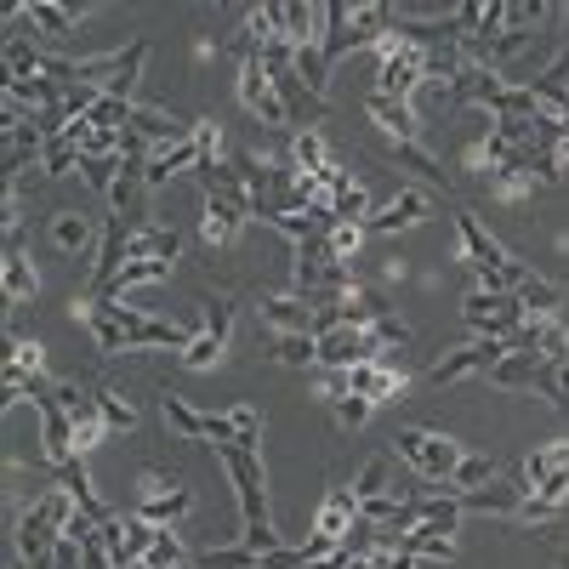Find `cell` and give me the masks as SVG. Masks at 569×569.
<instances>
[{
	"instance_id": "obj_1",
	"label": "cell",
	"mask_w": 569,
	"mask_h": 569,
	"mask_svg": "<svg viewBox=\"0 0 569 569\" xmlns=\"http://www.w3.org/2000/svg\"><path fill=\"white\" fill-rule=\"evenodd\" d=\"M194 177H200V188H206V200H200V240H206L211 251H222V246L240 240V228L251 222V188L240 182L233 160L200 166Z\"/></svg>"
},
{
	"instance_id": "obj_2",
	"label": "cell",
	"mask_w": 569,
	"mask_h": 569,
	"mask_svg": "<svg viewBox=\"0 0 569 569\" xmlns=\"http://www.w3.org/2000/svg\"><path fill=\"white\" fill-rule=\"evenodd\" d=\"M393 450H399V456L410 461V472H416L410 496H450L456 467L467 461V445H461L456 433H439V427H399Z\"/></svg>"
},
{
	"instance_id": "obj_3",
	"label": "cell",
	"mask_w": 569,
	"mask_h": 569,
	"mask_svg": "<svg viewBox=\"0 0 569 569\" xmlns=\"http://www.w3.org/2000/svg\"><path fill=\"white\" fill-rule=\"evenodd\" d=\"M217 461H222L228 485H233V501H240V512H246V536H240V541H246L251 552H273L279 536H273V525H268V467H262V450L228 445V450H217Z\"/></svg>"
},
{
	"instance_id": "obj_4",
	"label": "cell",
	"mask_w": 569,
	"mask_h": 569,
	"mask_svg": "<svg viewBox=\"0 0 569 569\" xmlns=\"http://www.w3.org/2000/svg\"><path fill=\"white\" fill-rule=\"evenodd\" d=\"M518 479L530 485V501H525V512H518V525L558 518L563 501H569V439H552V445L530 450L525 467H518Z\"/></svg>"
},
{
	"instance_id": "obj_5",
	"label": "cell",
	"mask_w": 569,
	"mask_h": 569,
	"mask_svg": "<svg viewBox=\"0 0 569 569\" xmlns=\"http://www.w3.org/2000/svg\"><path fill=\"white\" fill-rule=\"evenodd\" d=\"M421 80H427V52L421 46H410L399 29L376 46V80H370V91H382V98H416L421 91Z\"/></svg>"
},
{
	"instance_id": "obj_6",
	"label": "cell",
	"mask_w": 569,
	"mask_h": 569,
	"mask_svg": "<svg viewBox=\"0 0 569 569\" xmlns=\"http://www.w3.org/2000/svg\"><path fill=\"white\" fill-rule=\"evenodd\" d=\"M137 518H149V525H177V518L194 512V490L182 485V472L171 467H142V485H137Z\"/></svg>"
},
{
	"instance_id": "obj_7",
	"label": "cell",
	"mask_w": 569,
	"mask_h": 569,
	"mask_svg": "<svg viewBox=\"0 0 569 569\" xmlns=\"http://www.w3.org/2000/svg\"><path fill=\"white\" fill-rule=\"evenodd\" d=\"M228 337H233V302H228L222 291H211V297H206V330L177 353L182 370H217V365L228 359Z\"/></svg>"
},
{
	"instance_id": "obj_8",
	"label": "cell",
	"mask_w": 569,
	"mask_h": 569,
	"mask_svg": "<svg viewBox=\"0 0 569 569\" xmlns=\"http://www.w3.org/2000/svg\"><path fill=\"white\" fill-rule=\"evenodd\" d=\"M257 313L268 325V337H319V308L302 291H268L257 297Z\"/></svg>"
},
{
	"instance_id": "obj_9",
	"label": "cell",
	"mask_w": 569,
	"mask_h": 569,
	"mask_svg": "<svg viewBox=\"0 0 569 569\" xmlns=\"http://www.w3.org/2000/svg\"><path fill=\"white\" fill-rule=\"evenodd\" d=\"M439 206H433V188H421V182H405L399 194L376 211L370 222H365V233L370 240H388V233H405V228H416V222H427Z\"/></svg>"
},
{
	"instance_id": "obj_10",
	"label": "cell",
	"mask_w": 569,
	"mask_h": 569,
	"mask_svg": "<svg viewBox=\"0 0 569 569\" xmlns=\"http://www.w3.org/2000/svg\"><path fill=\"white\" fill-rule=\"evenodd\" d=\"M120 325H126V337H131V348H188V342H194V330H188V325H171V319H149V313H142V308H126V302H103Z\"/></svg>"
},
{
	"instance_id": "obj_11",
	"label": "cell",
	"mask_w": 569,
	"mask_h": 569,
	"mask_svg": "<svg viewBox=\"0 0 569 569\" xmlns=\"http://www.w3.org/2000/svg\"><path fill=\"white\" fill-rule=\"evenodd\" d=\"M233 98H240L262 126H284V120H291V109H284V98H279V86L268 80V69L262 63H240V74H233Z\"/></svg>"
},
{
	"instance_id": "obj_12",
	"label": "cell",
	"mask_w": 569,
	"mask_h": 569,
	"mask_svg": "<svg viewBox=\"0 0 569 569\" xmlns=\"http://www.w3.org/2000/svg\"><path fill=\"white\" fill-rule=\"evenodd\" d=\"M501 342H467V348H456V353H445L433 370H427V388H450V382H467V376H479V382H485V376L501 365Z\"/></svg>"
},
{
	"instance_id": "obj_13",
	"label": "cell",
	"mask_w": 569,
	"mask_h": 569,
	"mask_svg": "<svg viewBox=\"0 0 569 569\" xmlns=\"http://www.w3.org/2000/svg\"><path fill=\"white\" fill-rule=\"evenodd\" d=\"M382 359V342L370 330H353V325H337L319 337V370H353V365H370Z\"/></svg>"
},
{
	"instance_id": "obj_14",
	"label": "cell",
	"mask_w": 569,
	"mask_h": 569,
	"mask_svg": "<svg viewBox=\"0 0 569 569\" xmlns=\"http://www.w3.org/2000/svg\"><path fill=\"white\" fill-rule=\"evenodd\" d=\"M456 501H461L467 518H518V512H525V501H530V485L525 479H490L485 490H467Z\"/></svg>"
},
{
	"instance_id": "obj_15",
	"label": "cell",
	"mask_w": 569,
	"mask_h": 569,
	"mask_svg": "<svg viewBox=\"0 0 569 569\" xmlns=\"http://www.w3.org/2000/svg\"><path fill=\"white\" fill-rule=\"evenodd\" d=\"M456 240H461V262H467V268H512V262H518L472 211H456Z\"/></svg>"
},
{
	"instance_id": "obj_16",
	"label": "cell",
	"mask_w": 569,
	"mask_h": 569,
	"mask_svg": "<svg viewBox=\"0 0 569 569\" xmlns=\"http://www.w3.org/2000/svg\"><path fill=\"white\" fill-rule=\"evenodd\" d=\"M131 222H120V217H109L103 222V240H98V262H91V297H103L109 291V279L131 262Z\"/></svg>"
},
{
	"instance_id": "obj_17",
	"label": "cell",
	"mask_w": 569,
	"mask_h": 569,
	"mask_svg": "<svg viewBox=\"0 0 569 569\" xmlns=\"http://www.w3.org/2000/svg\"><path fill=\"white\" fill-rule=\"evenodd\" d=\"M365 114L388 131V142H421V114L405 98H382V91H365Z\"/></svg>"
},
{
	"instance_id": "obj_18",
	"label": "cell",
	"mask_w": 569,
	"mask_h": 569,
	"mask_svg": "<svg viewBox=\"0 0 569 569\" xmlns=\"http://www.w3.org/2000/svg\"><path fill=\"white\" fill-rule=\"evenodd\" d=\"M353 525H359V490H353V485H330V490L319 496V512H313V536L342 541Z\"/></svg>"
},
{
	"instance_id": "obj_19",
	"label": "cell",
	"mask_w": 569,
	"mask_h": 569,
	"mask_svg": "<svg viewBox=\"0 0 569 569\" xmlns=\"http://www.w3.org/2000/svg\"><path fill=\"white\" fill-rule=\"evenodd\" d=\"M91 240H103V228H91V217L80 211H58L46 222V251H58V257H80L91 251Z\"/></svg>"
},
{
	"instance_id": "obj_20",
	"label": "cell",
	"mask_w": 569,
	"mask_h": 569,
	"mask_svg": "<svg viewBox=\"0 0 569 569\" xmlns=\"http://www.w3.org/2000/svg\"><path fill=\"white\" fill-rule=\"evenodd\" d=\"M348 382H353V393L359 399H370V405H388V399H399L410 382L393 370V365H382V359H370V365H353L348 370Z\"/></svg>"
},
{
	"instance_id": "obj_21",
	"label": "cell",
	"mask_w": 569,
	"mask_h": 569,
	"mask_svg": "<svg viewBox=\"0 0 569 569\" xmlns=\"http://www.w3.org/2000/svg\"><path fill=\"white\" fill-rule=\"evenodd\" d=\"M541 353H501V365L485 376V388L496 393H536V376H541Z\"/></svg>"
},
{
	"instance_id": "obj_22",
	"label": "cell",
	"mask_w": 569,
	"mask_h": 569,
	"mask_svg": "<svg viewBox=\"0 0 569 569\" xmlns=\"http://www.w3.org/2000/svg\"><path fill=\"white\" fill-rule=\"evenodd\" d=\"M284 160H291L302 177H325L330 166H342L337 149H330V137H325L319 126H302V131L291 137V154H284Z\"/></svg>"
},
{
	"instance_id": "obj_23",
	"label": "cell",
	"mask_w": 569,
	"mask_h": 569,
	"mask_svg": "<svg viewBox=\"0 0 569 569\" xmlns=\"http://www.w3.org/2000/svg\"><path fill=\"white\" fill-rule=\"evenodd\" d=\"M171 268H177V262H160V257H131V262L109 279V291H103L98 302H120L126 291H137V284H160V279H171Z\"/></svg>"
},
{
	"instance_id": "obj_24",
	"label": "cell",
	"mask_w": 569,
	"mask_h": 569,
	"mask_svg": "<svg viewBox=\"0 0 569 569\" xmlns=\"http://www.w3.org/2000/svg\"><path fill=\"white\" fill-rule=\"evenodd\" d=\"M393 166H399V171H410L421 188H433V194H445V188H450L445 166H439L433 154H427L421 142H393Z\"/></svg>"
},
{
	"instance_id": "obj_25",
	"label": "cell",
	"mask_w": 569,
	"mask_h": 569,
	"mask_svg": "<svg viewBox=\"0 0 569 569\" xmlns=\"http://www.w3.org/2000/svg\"><path fill=\"white\" fill-rule=\"evenodd\" d=\"M0 284H7V297H12V302L40 297V273H34L29 251H0Z\"/></svg>"
},
{
	"instance_id": "obj_26",
	"label": "cell",
	"mask_w": 569,
	"mask_h": 569,
	"mask_svg": "<svg viewBox=\"0 0 569 569\" xmlns=\"http://www.w3.org/2000/svg\"><path fill=\"white\" fill-rule=\"evenodd\" d=\"M485 182H490V200H501V206H512V211H525V206L541 194V182H536L530 171H490Z\"/></svg>"
},
{
	"instance_id": "obj_27",
	"label": "cell",
	"mask_w": 569,
	"mask_h": 569,
	"mask_svg": "<svg viewBox=\"0 0 569 569\" xmlns=\"http://www.w3.org/2000/svg\"><path fill=\"white\" fill-rule=\"evenodd\" d=\"M18 18L34 23L40 34H69L86 12H80V7H58V0H29V7H18Z\"/></svg>"
},
{
	"instance_id": "obj_28",
	"label": "cell",
	"mask_w": 569,
	"mask_h": 569,
	"mask_svg": "<svg viewBox=\"0 0 569 569\" xmlns=\"http://www.w3.org/2000/svg\"><path fill=\"white\" fill-rule=\"evenodd\" d=\"M563 284H552V279H525L518 284V302H525V319H558V308H563Z\"/></svg>"
},
{
	"instance_id": "obj_29",
	"label": "cell",
	"mask_w": 569,
	"mask_h": 569,
	"mask_svg": "<svg viewBox=\"0 0 569 569\" xmlns=\"http://www.w3.org/2000/svg\"><path fill=\"white\" fill-rule=\"evenodd\" d=\"M177 171H200V149H194V137H188V142H171V149H154V160H149V188L171 182Z\"/></svg>"
},
{
	"instance_id": "obj_30",
	"label": "cell",
	"mask_w": 569,
	"mask_h": 569,
	"mask_svg": "<svg viewBox=\"0 0 569 569\" xmlns=\"http://www.w3.org/2000/svg\"><path fill=\"white\" fill-rule=\"evenodd\" d=\"M262 359H268V365H291V370H308V365H319V337H268Z\"/></svg>"
},
{
	"instance_id": "obj_31",
	"label": "cell",
	"mask_w": 569,
	"mask_h": 569,
	"mask_svg": "<svg viewBox=\"0 0 569 569\" xmlns=\"http://www.w3.org/2000/svg\"><path fill=\"white\" fill-rule=\"evenodd\" d=\"M80 137L74 131H63V137H46V154H40V177H69V171H80Z\"/></svg>"
},
{
	"instance_id": "obj_32",
	"label": "cell",
	"mask_w": 569,
	"mask_h": 569,
	"mask_svg": "<svg viewBox=\"0 0 569 569\" xmlns=\"http://www.w3.org/2000/svg\"><path fill=\"white\" fill-rule=\"evenodd\" d=\"M137 569H194V552H188V547L177 541V530H171V525H160V536H154L149 558H142Z\"/></svg>"
},
{
	"instance_id": "obj_33",
	"label": "cell",
	"mask_w": 569,
	"mask_h": 569,
	"mask_svg": "<svg viewBox=\"0 0 569 569\" xmlns=\"http://www.w3.org/2000/svg\"><path fill=\"white\" fill-rule=\"evenodd\" d=\"M490 479H501V467H496V456H479V450H467V461L456 467V479H450V496H467V490H485Z\"/></svg>"
},
{
	"instance_id": "obj_34",
	"label": "cell",
	"mask_w": 569,
	"mask_h": 569,
	"mask_svg": "<svg viewBox=\"0 0 569 569\" xmlns=\"http://www.w3.org/2000/svg\"><path fill=\"white\" fill-rule=\"evenodd\" d=\"M536 399H547V405L569 410V353L541 365V376H536Z\"/></svg>"
},
{
	"instance_id": "obj_35",
	"label": "cell",
	"mask_w": 569,
	"mask_h": 569,
	"mask_svg": "<svg viewBox=\"0 0 569 569\" xmlns=\"http://www.w3.org/2000/svg\"><path fill=\"white\" fill-rule=\"evenodd\" d=\"M405 552H416L421 563H456V541L433 530H405Z\"/></svg>"
},
{
	"instance_id": "obj_36",
	"label": "cell",
	"mask_w": 569,
	"mask_h": 569,
	"mask_svg": "<svg viewBox=\"0 0 569 569\" xmlns=\"http://www.w3.org/2000/svg\"><path fill=\"white\" fill-rule=\"evenodd\" d=\"M98 410H103V427H109V439L114 433H131V427H137V405H126L109 382H98Z\"/></svg>"
},
{
	"instance_id": "obj_37",
	"label": "cell",
	"mask_w": 569,
	"mask_h": 569,
	"mask_svg": "<svg viewBox=\"0 0 569 569\" xmlns=\"http://www.w3.org/2000/svg\"><path fill=\"white\" fill-rule=\"evenodd\" d=\"M80 177L91 182V194H114V182H120V154H86L80 160Z\"/></svg>"
},
{
	"instance_id": "obj_38",
	"label": "cell",
	"mask_w": 569,
	"mask_h": 569,
	"mask_svg": "<svg viewBox=\"0 0 569 569\" xmlns=\"http://www.w3.org/2000/svg\"><path fill=\"white\" fill-rule=\"evenodd\" d=\"M257 558L262 552H251L246 541L240 547H206V552H194V569H257Z\"/></svg>"
},
{
	"instance_id": "obj_39",
	"label": "cell",
	"mask_w": 569,
	"mask_h": 569,
	"mask_svg": "<svg viewBox=\"0 0 569 569\" xmlns=\"http://www.w3.org/2000/svg\"><path fill=\"white\" fill-rule=\"evenodd\" d=\"M166 421H171V433H177V439H206V410L182 405L177 393H166Z\"/></svg>"
},
{
	"instance_id": "obj_40",
	"label": "cell",
	"mask_w": 569,
	"mask_h": 569,
	"mask_svg": "<svg viewBox=\"0 0 569 569\" xmlns=\"http://www.w3.org/2000/svg\"><path fill=\"white\" fill-rule=\"evenodd\" d=\"M233 445H246V450H262V410L257 405H233Z\"/></svg>"
},
{
	"instance_id": "obj_41",
	"label": "cell",
	"mask_w": 569,
	"mask_h": 569,
	"mask_svg": "<svg viewBox=\"0 0 569 569\" xmlns=\"http://www.w3.org/2000/svg\"><path fill=\"white\" fill-rule=\"evenodd\" d=\"M353 490H359V501H370V496H393V490H388V461H382V456H365Z\"/></svg>"
},
{
	"instance_id": "obj_42",
	"label": "cell",
	"mask_w": 569,
	"mask_h": 569,
	"mask_svg": "<svg viewBox=\"0 0 569 569\" xmlns=\"http://www.w3.org/2000/svg\"><path fill=\"white\" fill-rule=\"evenodd\" d=\"M194 149H200V166H222V160H228L217 120H194Z\"/></svg>"
},
{
	"instance_id": "obj_43",
	"label": "cell",
	"mask_w": 569,
	"mask_h": 569,
	"mask_svg": "<svg viewBox=\"0 0 569 569\" xmlns=\"http://www.w3.org/2000/svg\"><path fill=\"white\" fill-rule=\"evenodd\" d=\"M370 416H376V405H370V399H359V393H348V399L337 405L342 433H365V427H370Z\"/></svg>"
},
{
	"instance_id": "obj_44",
	"label": "cell",
	"mask_w": 569,
	"mask_h": 569,
	"mask_svg": "<svg viewBox=\"0 0 569 569\" xmlns=\"http://www.w3.org/2000/svg\"><path fill=\"white\" fill-rule=\"evenodd\" d=\"M365 240H370V233H365V222H337V233H330V251H337V257L348 262V257H353Z\"/></svg>"
},
{
	"instance_id": "obj_45",
	"label": "cell",
	"mask_w": 569,
	"mask_h": 569,
	"mask_svg": "<svg viewBox=\"0 0 569 569\" xmlns=\"http://www.w3.org/2000/svg\"><path fill=\"white\" fill-rule=\"evenodd\" d=\"M330 211H337L342 222H370L376 211H370V194H365V188H348V194L337 200V206H330Z\"/></svg>"
},
{
	"instance_id": "obj_46",
	"label": "cell",
	"mask_w": 569,
	"mask_h": 569,
	"mask_svg": "<svg viewBox=\"0 0 569 569\" xmlns=\"http://www.w3.org/2000/svg\"><path fill=\"white\" fill-rule=\"evenodd\" d=\"M206 445L211 450H228L233 445V416L228 410H206Z\"/></svg>"
},
{
	"instance_id": "obj_47",
	"label": "cell",
	"mask_w": 569,
	"mask_h": 569,
	"mask_svg": "<svg viewBox=\"0 0 569 569\" xmlns=\"http://www.w3.org/2000/svg\"><path fill=\"white\" fill-rule=\"evenodd\" d=\"M370 337H376V342H382V348H405V342L416 337V330H410V325H405L399 313H388L382 325H376V330H370Z\"/></svg>"
},
{
	"instance_id": "obj_48",
	"label": "cell",
	"mask_w": 569,
	"mask_h": 569,
	"mask_svg": "<svg viewBox=\"0 0 569 569\" xmlns=\"http://www.w3.org/2000/svg\"><path fill=\"white\" fill-rule=\"evenodd\" d=\"M313 393H319L325 405H342V399L353 393V382H348V370H325V376H319V388H313Z\"/></svg>"
},
{
	"instance_id": "obj_49",
	"label": "cell",
	"mask_w": 569,
	"mask_h": 569,
	"mask_svg": "<svg viewBox=\"0 0 569 569\" xmlns=\"http://www.w3.org/2000/svg\"><path fill=\"white\" fill-rule=\"evenodd\" d=\"M552 558H558V569H569V541H552Z\"/></svg>"
},
{
	"instance_id": "obj_50",
	"label": "cell",
	"mask_w": 569,
	"mask_h": 569,
	"mask_svg": "<svg viewBox=\"0 0 569 569\" xmlns=\"http://www.w3.org/2000/svg\"><path fill=\"white\" fill-rule=\"evenodd\" d=\"M308 569H313V563H308Z\"/></svg>"
}]
</instances>
